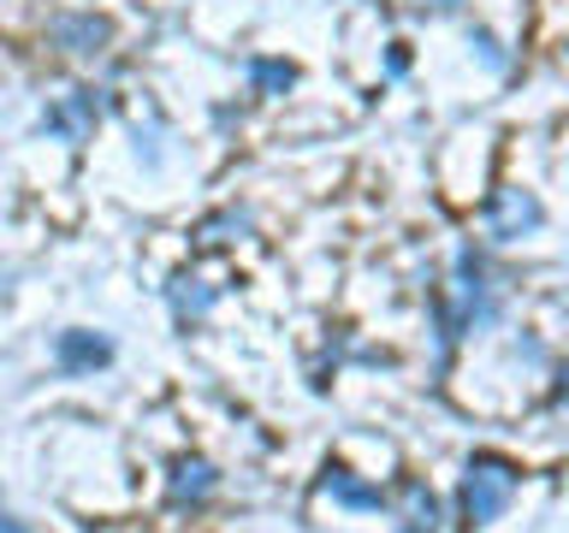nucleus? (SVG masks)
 I'll list each match as a JSON object with an SVG mask.
<instances>
[{"mask_svg": "<svg viewBox=\"0 0 569 533\" xmlns=\"http://www.w3.org/2000/svg\"><path fill=\"white\" fill-rule=\"evenodd\" d=\"M516 480H522L516 462L492 456V451L469 456V474H462V515H469V527H487V522H498V515L510 510Z\"/></svg>", "mask_w": 569, "mask_h": 533, "instance_id": "nucleus-1", "label": "nucleus"}, {"mask_svg": "<svg viewBox=\"0 0 569 533\" xmlns=\"http://www.w3.org/2000/svg\"><path fill=\"white\" fill-rule=\"evenodd\" d=\"M53 48L78 53V60H89V53H101L107 42H113V24H107L101 12H60L53 18Z\"/></svg>", "mask_w": 569, "mask_h": 533, "instance_id": "nucleus-2", "label": "nucleus"}, {"mask_svg": "<svg viewBox=\"0 0 569 533\" xmlns=\"http://www.w3.org/2000/svg\"><path fill=\"white\" fill-rule=\"evenodd\" d=\"M533 225H540V202H533L528 190H498V195H492V238H498V243L528 238Z\"/></svg>", "mask_w": 569, "mask_h": 533, "instance_id": "nucleus-3", "label": "nucleus"}, {"mask_svg": "<svg viewBox=\"0 0 569 533\" xmlns=\"http://www.w3.org/2000/svg\"><path fill=\"white\" fill-rule=\"evenodd\" d=\"M89 124H96V89H71L60 107H48V113H42V131L66 137V142H83Z\"/></svg>", "mask_w": 569, "mask_h": 533, "instance_id": "nucleus-4", "label": "nucleus"}, {"mask_svg": "<svg viewBox=\"0 0 569 533\" xmlns=\"http://www.w3.org/2000/svg\"><path fill=\"white\" fill-rule=\"evenodd\" d=\"M487 314V273H480V261L475 255H462L457 261V309H451V338L469 326V320Z\"/></svg>", "mask_w": 569, "mask_h": 533, "instance_id": "nucleus-5", "label": "nucleus"}, {"mask_svg": "<svg viewBox=\"0 0 569 533\" xmlns=\"http://www.w3.org/2000/svg\"><path fill=\"white\" fill-rule=\"evenodd\" d=\"M107 355H113V344L96 332H60V368L66 373H83V368H101Z\"/></svg>", "mask_w": 569, "mask_h": 533, "instance_id": "nucleus-6", "label": "nucleus"}, {"mask_svg": "<svg viewBox=\"0 0 569 533\" xmlns=\"http://www.w3.org/2000/svg\"><path fill=\"white\" fill-rule=\"evenodd\" d=\"M213 492V469L202 456H178L172 462V504H196V497Z\"/></svg>", "mask_w": 569, "mask_h": 533, "instance_id": "nucleus-7", "label": "nucleus"}, {"mask_svg": "<svg viewBox=\"0 0 569 533\" xmlns=\"http://www.w3.org/2000/svg\"><path fill=\"white\" fill-rule=\"evenodd\" d=\"M403 527L409 533H433L439 527V504H433V492H427L421 480H409V486H403Z\"/></svg>", "mask_w": 569, "mask_h": 533, "instance_id": "nucleus-8", "label": "nucleus"}, {"mask_svg": "<svg viewBox=\"0 0 569 533\" xmlns=\"http://www.w3.org/2000/svg\"><path fill=\"white\" fill-rule=\"evenodd\" d=\"M320 486H327L332 497H345V504H356V510H380V504H386L380 492L362 486V480H350L345 469H327V480H320Z\"/></svg>", "mask_w": 569, "mask_h": 533, "instance_id": "nucleus-9", "label": "nucleus"}, {"mask_svg": "<svg viewBox=\"0 0 569 533\" xmlns=\"http://www.w3.org/2000/svg\"><path fill=\"white\" fill-rule=\"evenodd\" d=\"M291 78H297V71L284 66V60H249V83H256L261 95H284V89H291Z\"/></svg>", "mask_w": 569, "mask_h": 533, "instance_id": "nucleus-10", "label": "nucleus"}, {"mask_svg": "<svg viewBox=\"0 0 569 533\" xmlns=\"http://www.w3.org/2000/svg\"><path fill=\"white\" fill-rule=\"evenodd\" d=\"M178 309H208V291H178Z\"/></svg>", "mask_w": 569, "mask_h": 533, "instance_id": "nucleus-11", "label": "nucleus"}, {"mask_svg": "<svg viewBox=\"0 0 569 533\" xmlns=\"http://www.w3.org/2000/svg\"><path fill=\"white\" fill-rule=\"evenodd\" d=\"M409 7H433V12H457L462 0H409Z\"/></svg>", "mask_w": 569, "mask_h": 533, "instance_id": "nucleus-12", "label": "nucleus"}, {"mask_svg": "<svg viewBox=\"0 0 569 533\" xmlns=\"http://www.w3.org/2000/svg\"><path fill=\"white\" fill-rule=\"evenodd\" d=\"M558 391H563V403H569V362L558 368Z\"/></svg>", "mask_w": 569, "mask_h": 533, "instance_id": "nucleus-13", "label": "nucleus"}, {"mask_svg": "<svg viewBox=\"0 0 569 533\" xmlns=\"http://www.w3.org/2000/svg\"><path fill=\"white\" fill-rule=\"evenodd\" d=\"M0 533H24V527H18V522H12V515H7V510H0Z\"/></svg>", "mask_w": 569, "mask_h": 533, "instance_id": "nucleus-14", "label": "nucleus"}]
</instances>
